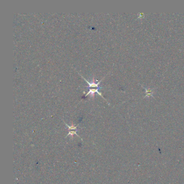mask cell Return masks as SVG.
Segmentation results:
<instances>
[{
  "instance_id": "obj_1",
  "label": "cell",
  "mask_w": 184,
  "mask_h": 184,
  "mask_svg": "<svg viewBox=\"0 0 184 184\" xmlns=\"http://www.w3.org/2000/svg\"><path fill=\"white\" fill-rule=\"evenodd\" d=\"M81 77H82V78H83V79H84L87 82V83L89 85V91L88 92H87V93L86 94V95H85V96H88V95H89V94H90V96H91V97H93V96H94V94H95V92H97L98 94H99V95L100 96H101L102 97L104 98L103 96H102V93L100 92H99V91H98V90H99L100 89V87H99V86H98V85L100 84V83H101L102 81L103 80V79H104V78H102V79H101V80H100V81H99V82H98L97 83H95V78H93V79H92V81H88L87 80V79H85V78H84L83 76H81Z\"/></svg>"
}]
</instances>
